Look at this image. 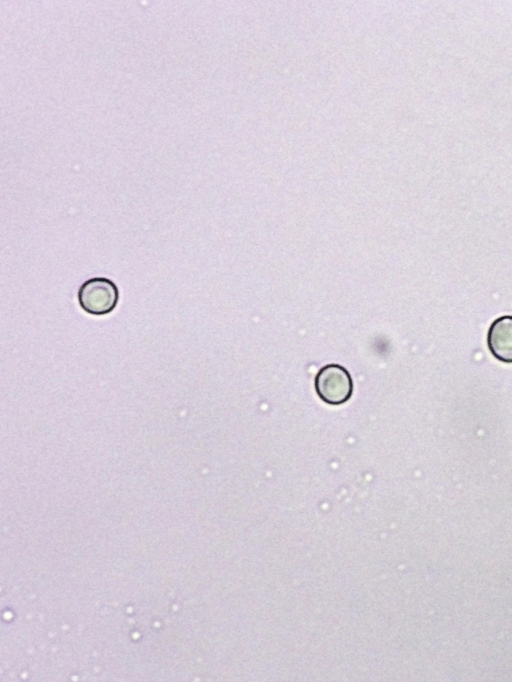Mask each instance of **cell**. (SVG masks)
Listing matches in <instances>:
<instances>
[{"instance_id":"1","label":"cell","mask_w":512,"mask_h":682,"mask_svg":"<svg viewBox=\"0 0 512 682\" xmlns=\"http://www.w3.org/2000/svg\"><path fill=\"white\" fill-rule=\"evenodd\" d=\"M80 308L92 316L111 314L119 304L120 289L110 278L96 276L85 280L78 288Z\"/></svg>"},{"instance_id":"2","label":"cell","mask_w":512,"mask_h":682,"mask_svg":"<svg viewBox=\"0 0 512 682\" xmlns=\"http://www.w3.org/2000/svg\"><path fill=\"white\" fill-rule=\"evenodd\" d=\"M314 386L319 399L332 406L345 404L354 393L351 374L344 366L336 363L327 364L318 370Z\"/></svg>"},{"instance_id":"3","label":"cell","mask_w":512,"mask_h":682,"mask_svg":"<svg viewBox=\"0 0 512 682\" xmlns=\"http://www.w3.org/2000/svg\"><path fill=\"white\" fill-rule=\"evenodd\" d=\"M487 347L500 362L512 363V315L496 318L488 328Z\"/></svg>"}]
</instances>
